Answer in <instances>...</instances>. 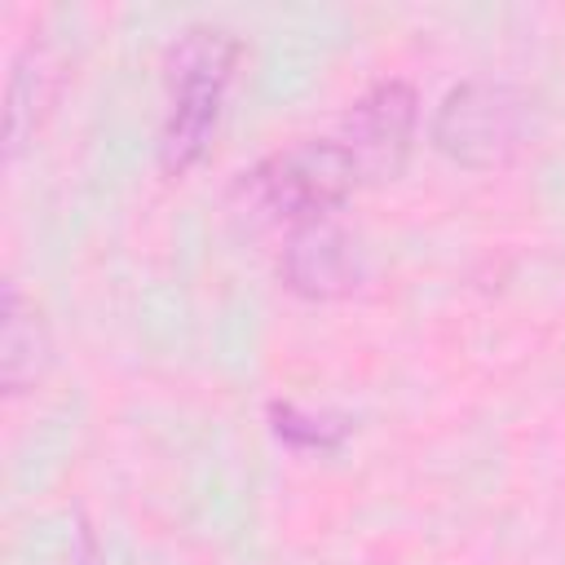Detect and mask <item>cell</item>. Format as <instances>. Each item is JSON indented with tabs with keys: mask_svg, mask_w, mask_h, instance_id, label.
<instances>
[{
	"mask_svg": "<svg viewBox=\"0 0 565 565\" xmlns=\"http://www.w3.org/2000/svg\"><path fill=\"white\" fill-rule=\"evenodd\" d=\"M238 40L221 26H190L168 57V115L159 132V163L168 177L190 172L221 119L225 88L234 79Z\"/></svg>",
	"mask_w": 565,
	"mask_h": 565,
	"instance_id": "7a4b0ae2",
	"label": "cell"
},
{
	"mask_svg": "<svg viewBox=\"0 0 565 565\" xmlns=\"http://www.w3.org/2000/svg\"><path fill=\"white\" fill-rule=\"evenodd\" d=\"M44 366V331L35 318V305L22 300V291L9 282L4 287V318H0V371H4V388L22 393L35 384Z\"/></svg>",
	"mask_w": 565,
	"mask_h": 565,
	"instance_id": "8992f818",
	"label": "cell"
},
{
	"mask_svg": "<svg viewBox=\"0 0 565 565\" xmlns=\"http://www.w3.org/2000/svg\"><path fill=\"white\" fill-rule=\"evenodd\" d=\"M525 106L503 84H463L437 110V146L459 163H499L521 146Z\"/></svg>",
	"mask_w": 565,
	"mask_h": 565,
	"instance_id": "3957f363",
	"label": "cell"
},
{
	"mask_svg": "<svg viewBox=\"0 0 565 565\" xmlns=\"http://www.w3.org/2000/svg\"><path fill=\"white\" fill-rule=\"evenodd\" d=\"M358 181V163L349 159L340 137H327L278 150L252 172H243V181L234 185V203L252 225L305 230L327 221V212H335Z\"/></svg>",
	"mask_w": 565,
	"mask_h": 565,
	"instance_id": "6da1fadb",
	"label": "cell"
},
{
	"mask_svg": "<svg viewBox=\"0 0 565 565\" xmlns=\"http://www.w3.org/2000/svg\"><path fill=\"white\" fill-rule=\"evenodd\" d=\"M274 433H278L282 441H291V446L318 450V446H335L344 428H340V424H327V419H318V415H305V411H296V406H274Z\"/></svg>",
	"mask_w": 565,
	"mask_h": 565,
	"instance_id": "52a82bcc",
	"label": "cell"
},
{
	"mask_svg": "<svg viewBox=\"0 0 565 565\" xmlns=\"http://www.w3.org/2000/svg\"><path fill=\"white\" fill-rule=\"evenodd\" d=\"M282 274L305 296H340V291H349L358 282V256H353L349 234L331 230L327 221L296 230V238L287 247V260H282Z\"/></svg>",
	"mask_w": 565,
	"mask_h": 565,
	"instance_id": "5b68a950",
	"label": "cell"
},
{
	"mask_svg": "<svg viewBox=\"0 0 565 565\" xmlns=\"http://www.w3.org/2000/svg\"><path fill=\"white\" fill-rule=\"evenodd\" d=\"M411 132H415V93L402 79H384L353 102L340 146L358 163L362 181H384L406 163Z\"/></svg>",
	"mask_w": 565,
	"mask_h": 565,
	"instance_id": "277c9868",
	"label": "cell"
}]
</instances>
